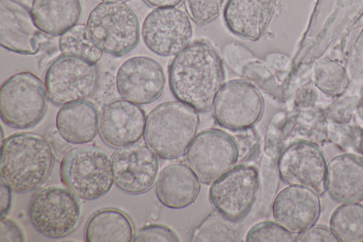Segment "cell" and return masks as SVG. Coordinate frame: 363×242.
<instances>
[{
  "mask_svg": "<svg viewBox=\"0 0 363 242\" xmlns=\"http://www.w3.org/2000/svg\"><path fill=\"white\" fill-rule=\"evenodd\" d=\"M222 62L207 41L198 40L175 55L168 69L169 86L173 96L198 111L212 106L223 85Z\"/></svg>",
  "mask_w": 363,
  "mask_h": 242,
  "instance_id": "1",
  "label": "cell"
},
{
  "mask_svg": "<svg viewBox=\"0 0 363 242\" xmlns=\"http://www.w3.org/2000/svg\"><path fill=\"white\" fill-rule=\"evenodd\" d=\"M52 147L43 136L21 132L6 138L1 147V176L17 193L43 184L52 170Z\"/></svg>",
  "mask_w": 363,
  "mask_h": 242,
  "instance_id": "2",
  "label": "cell"
},
{
  "mask_svg": "<svg viewBox=\"0 0 363 242\" xmlns=\"http://www.w3.org/2000/svg\"><path fill=\"white\" fill-rule=\"evenodd\" d=\"M197 111L178 100L156 106L146 118L143 134L145 143L161 159L181 157L197 133Z\"/></svg>",
  "mask_w": 363,
  "mask_h": 242,
  "instance_id": "3",
  "label": "cell"
},
{
  "mask_svg": "<svg viewBox=\"0 0 363 242\" xmlns=\"http://www.w3.org/2000/svg\"><path fill=\"white\" fill-rule=\"evenodd\" d=\"M362 16L363 0H317L302 41L301 62L321 57Z\"/></svg>",
  "mask_w": 363,
  "mask_h": 242,
  "instance_id": "4",
  "label": "cell"
},
{
  "mask_svg": "<svg viewBox=\"0 0 363 242\" xmlns=\"http://www.w3.org/2000/svg\"><path fill=\"white\" fill-rule=\"evenodd\" d=\"M60 176L66 187L87 201L104 196L114 182L111 158L94 145L70 149L61 161Z\"/></svg>",
  "mask_w": 363,
  "mask_h": 242,
  "instance_id": "5",
  "label": "cell"
},
{
  "mask_svg": "<svg viewBox=\"0 0 363 242\" xmlns=\"http://www.w3.org/2000/svg\"><path fill=\"white\" fill-rule=\"evenodd\" d=\"M79 197L66 186L48 185L38 189L28 204V217L40 234L52 239L73 233L83 217Z\"/></svg>",
  "mask_w": 363,
  "mask_h": 242,
  "instance_id": "6",
  "label": "cell"
},
{
  "mask_svg": "<svg viewBox=\"0 0 363 242\" xmlns=\"http://www.w3.org/2000/svg\"><path fill=\"white\" fill-rule=\"evenodd\" d=\"M86 26L94 43L116 57L129 54L140 41L138 15L123 2L99 4L90 12Z\"/></svg>",
  "mask_w": 363,
  "mask_h": 242,
  "instance_id": "7",
  "label": "cell"
},
{
  "mask_svg": "<svg viewBox=\"0 0 363 242\" xmlns=\"http://www.w3.org/2000/svg\"><path fill=\"white\" fill-rule=\"evenodd\" d=\"M47 107V91L42 80L30 72L16 73L0 89V115L7 126L25 129L35 126Z\"/></svg>",
  "mask_w": 363,
  "mask_h": 242,
  "instance_id": "8",
  "label": "cell"
},
{
  "mask_svg": "<svg viewBox=\"0 0 363 242\" xmlns=\"http://www.w3.org/2000/svg\"><path fill=\"white\" fill-rule=\"evenodd\" d=\"M238 154L236 143L228 134L218 129H207L194 137L185 153V159L199 180L210 184L235 166Z\"/></svg>",
  "mask_w": 363,
  "mask_h": 242,
  "instance_id": "9",
  "label": "cell"
},
{
  "mask_svg": "<svg viewBox=\"0 0 363 242\" xmlns=\"http://www.w3.org/2000/svg\"><path fill=\"white\" fill-rule=\"evenodd\" d=\"M264 111L262 95L250 82L233 79L222 85L212 104L217 123L228 130L244 131L257 123Z\"/></svg>",
  "mask_w": 363,
  "mask_h": 242,
  "instance_id": "10",
  "label": "cell"
},
{
  "mask_svg": "<svg viewBox=\"0 0 363 242\" xmlns=\"http://www.w3.org/2000/svg\"><path fill=\"white\" fill-rule=\"evenodd\" d=\"M259 174L251 165L234 166L216 180L209 189L210 202L230 221L243 219L251 210L259 189Z\"/></svg>",
  "mask_w": 363,
  "mask_h": 242,
  "instance_id": "11",
  "label": "cell"
},
{
  "mask_svg": "<svg viewBox=\"0 0 363 242\" xmlns=\"http://www.w3.org/2000/svg\"><path fill=\"white\" fill-rule=\"evenodd\" d=\"M98 78L95 64L62 54L48 67L45 85L52 101L65 104L90 97L96 88Z\"/></svg>",
  "mask_w": 363,
  "mask_h": 242,
  "instance_id": "12",
  "label": "cell"
},
{
  "mask_svg": "<svg viewBox=\"0 0 363 242\" xmlns=\"http://www.w3.org/2000/svg\"><path fill=\"white\" fill-rule=\"evenodd\" d=\"M116 185L130 194L145 193L156 182L158 156L146 144L135 142L117 148L111 155Z\"/></svg>",
  "mask_w": 363,
  "mask_h": 242,
  "instance_id": "13",
  "label": "cell"
},
{
  "mask_svg": "<svg viewBox=\"0 0 363 242\" xmlns=\"http://www.w3.org/2000/svg\"><path fill=\"white\" fill-rule=\"evenodd\" d=\"M189 16L176 7L156 8L145 17L142 38L147 48L160 56L175 55L190 44Z\"/></svg>",
  "mask_w": 363,
  "mask_h": 242,
  "instance_id": "14",
  "label": "cell"
},
{
  "mask_svg": "<svg viewBox=\"0 0 363 242\" xmlns=\"http://www.w3.org/2000/svg\"><path fill=\"white\" fill-rule=\"evenodd\" d=\"M51 37L35 25L30 10L16 0H0V44L9 51L35 55Z\"/></svg>",
  "mask_w": 363,
  "mask_h": 242,
  "instance_id": "15",
  "label": "cell"
},
{
  "mask_svg": "<svg viewBox=\"0 0 363 242\" xmlns=\"http://www.w3.org/2000/svg\"><path fill=\"white\" fill-rule=\"evenodd\" d=\"M165 83L161 65L145 56L133 57L125 61L119 67L116 79L119 94L138 105L157 101L164 92Z\"/></svg>",
  "mask_w": 363,
  "mask_h": 242,
  "instance_id": "16",
  "label": "cell"
},
{
  "mask_svg": "<svg viewBox=\"0 0 363 242\" xmlns=\"http://www.w3.org/2000/svg\"><path fill=\"white\" fill-rule=\"evenodd\" d=\"M326 167L321 150L308 142L290 145L278 160L279 175L285 183L309 188L318 195L325 192Z\"/></svg>",
  "mask_w": 363,
  "mask_h": 242,
  "instance_id": "17",
  "label": "cell"
},
{
  "mask_svg": "<svg viewBox=\"0 0 363 242\" xmlns=\"http://www.w3.org/2000/svg\"><path fill=\"white\" fill-rule=\"evenodd\" d=\"M319 195L313 190L289 185L277 195L272 214L277 223L292 233H300L313 226L320 213Z\"/></svg>",
  "mask_w": 363,
  "mask_h": 242,
  "instance_id": "18",
  "label": "cell"
},
{
  "mask_svg": "<svg viewBox=\"0 0 363 242\" xmlns=\"http://www.w3.org/2000/svg\"><path fill=\"white\" fill-rule=\"evenodd\" d=\"M145 121V113L138 104L117 99L102 109L99 133L107 144L120 147L138 141L144 134Z\"/></svg>",
  "mask_w": 363,
  "mask_h": 242,
  "instance_id": "19",
  "label": "cell"
},
{
  "mask_svg": "<svg viewBox=\"0 0 363 242\" xmlns=\"http://www.w3.org/2000/svg\"><path fill=\"white\" fill-rule=\"evenodd\" d=\"M325 192L339 204L359 203L363 200V157L344 153L327 164Z\"/></svg>",
  "mask_w": 363,
  "mask_h": 242,
  "instance_id": "20",
  "label": "cell"
},
{
  "mask_svg": "<svg viewBox=\"0 0 363 242\" xmlns=\"http://www.w3.org/2000/svg\"><path fill=\"white\" fill-rule=\"evenodd\" d=\"M277 0H228L223 19L234 35L252 41L266 32L274 13Z\"/></svg>",
  "mask_w": 363,
  "mask_h": 242,
  "instance_id": "21",
  "label": "cell"
},
{
  "mask_svg": "<svg viewBox=\"0 0 363 242\" xmlns=\"http://www.w3.org/2000/svg\"><path fill=\"white\" fill-rule=\"evenodd\" d=\"M201 181L183 163H174L164 167L155 182V194L159 202L173 209L186 208L199 196Z\"/></svg>",
  "mask_w": 363,
  "mask_h": 242,
  "instance_id": "22",
  "label": "cell"
},
{
  "mask_svg": "<svg viewBox=\"0 0 363 242\" xmlns=\"http://www.w3.org/2000/svg\"><path fill=\"white\" fill-rule=\"evenodd\" d=\"M58 133L66 142L85 144L98 133L99 117L96 106L87 99L65 103L56 116Z\"/></svg>",
  "mask_w": 363,
  "mask_h": 242,
  "instance_id": "23",
  "label": "cell"
},
{
  "mask_svg": "<svg viewBox=\"0 0 363 242\" xmlns=\"http://www.w3.org/2000/svg\"><path fill=\"white\" fill-rule=\"evenodd\" d=\"M30 13L40 31L57 36L77 25L82 6L80 0H33Z\"/></svg>",
  "mask_w": 363,
  "mask_h": 242,
  "instance_id": "24",
  "label": "cell"
},
{
  "mask_svg": "<svg viewBox=\"0 0 363 242\" xmlns=\"http://www.w3.org/2000/svg\"><path fill=\"white\" fill-rule=\"evenodd\" d=\"M129 217L116 209H104L94 213L85 228L87 242H129L133 236Z\"/></svg>",
  "mask_w": 363,
  "mask_h": 242,
  "instance_id": "25",
  "label": "cell"
},
{
  "mask_svg": "<svg viewBox=\"0 0 363 242\" xmlns=\"http://www.w3.org/2000/svg\"><path fill=\"white\" fill-rule=\"evenodd\" d=\"M224 60L233 71L265 88L274 87L269 66L257 57L244 45L231 42L223 50Z\"/></svg>",
  "mask_w": 363,
  "mask_h": 242,
  "instance_id": "26",
  "label": "cell"
},
{
  "mask_svg": "<svg viewBox=\"0 0 363 242\" xmlns=\"http://www.w3.org/2000/svg\"><path fill=\"white\" fill-rule=\"evenodd\" d=\"M330 229L339 242H363V205L339 206L331 215Z\"/></svg>",
  "mask_w": 363,
  "mask_h": 242,
  "instance_id": "27",
  "label": "cell"
},
{
  "mask_svg": "<svg viewBox=\"0 0 363 242\" xmlns=\"http://www.w3.org/2000/svg\"><path fill=\"white\" fill-rule=\"evenodd\" d=\"M315 86L331 97H340L346 91L350 76L347 70L339 62L328 57H320L313 67Z\"/></svg>",
  "mask_w": 363,
  "mask_h": 242,
  "instance_id": "28",
  "label": "cell"
},
{
  "mask_svg": "<svg viewBox=\"0 0 363 242\" xmlns=\"http://www.w3.org/2000/svg\"><path fill=\"white\" fill-rule=\"evenodd\" d=\"M59 48L62 54L78 57L92 64L101 57L103 52L94 43L86 25L77 24L60 35Z\"/></svg>",
  "mask_w": 363,
  "mask_h": 242,
  "instance_id": "29",
  "label": "cell"
},
{
  "mask_svg": "<svg viewBox=\"0 0 363 242\" xmlns=\"http://www.w3.org/2000/svg\"><path fill=\"white\" fill-rule=\"evenodd\" d=\"M233 221L215 210L211 213L192 233L191 241H240V233L232 225Z\"/></svg>",
  "mask_w": 363,
  "mask_h": 242,
  "instance_id": "30",
  "label": "cell"
},
{
  "mask_svg": "<svg viewBox=\"0 0 363 242\" xmlns=\"http://www.w3.org/2000/svg\"><path fill=\"white\" fill-rule=\"evenodd\" d=\"M247 242H292L295 241L293 233L277 222L262 221L255 224L248 231Z\"/></svg>",
  "mask_w": 363,
  "mask_h": 242,
  "instance_id": "31",
  "label": "cell"
},
{
  "mask_svg": "<svg viewBox=\"0 0 363 242\" xmlns=\"http://www.w3.org/2000/svg\"><path fill=\"white\" fill-rule=\"evenodd\" d=\"M228 0H186V9L197 25H206L216 20L224 10Z\"/></svg>",
  "mask_w": 363,
  "mask_h": 242,
  "instance_id": "32",
  "label": "cell"
},
{
  "mask_svg": "<svg viewBox=\"0 0 363 242\" xmlns=\"http://www.w3.org/2000/svg\"><path fill=\"white\" fill-rule=\"evenodd\" d=\"M133 242H178V236L169 227L152 224L144 226L138 229L132 237Z\"/></svg>",
  "mask_w": 363,
  "mask_h": 242,
  "instance_id": "33",
  "label": "cell"
},
{
  "mask_svg": "<svg viewBox=\"0 0 363 242\" xmlns=\"http://www.w3.org/2000/svg\"><path fill=\"white\" fill-rule=\"evenodd\" d=\"M357 104L355 97L337 99L328 106L327 118L333 123H347L352 118Z\"/></svg>",
  "mask_w": 363,
  "mask_h": 242,
  "instance_id": "34",
  "label": "cell"
},
{
  "mask_svg": "<svg viewBox=\"0 0 363 242\" xmlns=\"http://www.w3.org/2000/svg\"><path fill=\"white\" fill-rule=\"evenodd\" d=\"M347 71L354 82L363 83V28L351 48Z\"/></svg>",
  "mask_w": 363,
  "mask_h": 242,
  "instance_id": "35",
  "label": "cell"
},
{
  "mask_svg": "<svg viewBox=\"0 0 363 242\" xmlns=\"http://www.w3.org/2000/svg\"><path fill=\"white\" fill-rule=\"evenodd\" d=\"M298 242H337L338 241L330 229L323 226H312L298 233L295 237Z\"/></svg>",
  "mask_w": 363,
  "mask_h": 242,
  "instance_id": "36",
  "label": "cell"
},
{
  "mask_svg": "<svg viewBox=\"0 0 363 242\" xmlns=\"http://www.w3.org/2000/svg\"><path fill=\"white\" fill-rule=\"evenodd\" d=\"M24 233L21 226L13 220L4 217L0 219L1 242H23Z\"/></svg>",
  "mask_w": 363,
  "mask_h": 242,
  "instance_id": "37",
  "label": "cell"
},
{
  "mask_svg": "<svg viewBox=\"0 0 363 242\" xmlns=\"http://www.w3.org/2000/svg\"><path fill=\"white\" fill-rule=\"evenodd\" d=\"M12 188L4 177L1 176L0 191V218L9 213L12 202Z\"/></svg>",
  "mask_w": 363,
  "mask_h": 242,
  "instance_id": "38",
  "label": "cell"
},
{
  "mask_svg": "<svg viewBox=\"0 0 363 242\" xmlns=\"http://www.w3.org/2000/svg\"><path fill=\"white\" fill-rule=\"evenodd\" d=\"M265 60L269 67L277 71H286L291 65L290 59L286 55L280 53H269Z\"/></svg>",
  "mask_w": 363,
  "mask_h": 242,
  "instance_id": "39",
  "label": "cell"
},
{
  "mask_svg": "<svg viewBox=\"0 0 363 242\" xmlns=\"http://www.w3.org/2000/svg\"><path fill=\"white\" fill-rule=\"evenodd\" d=\"M147 4L152 7L164 8L175 7L181 4L183 0H143Z\"/></svg>",
  "mask_w": 363,
  "mask_h": 242,
  "instance_id": "40",
  "label": "cell"
},
{
  "mask_svg": "<svg viewBox=\"0 0 363 242\" xmlns=\"http://www.w3.org/2000/svg\"><path fill=\"white\" fill-rule=\"evenodd\" d=\"M104 2H123L126 1L128 0H101Z\"/></svg>",
  "mask_w": 363,
  "mask_h": 242,
  "instance_id": "41",
  "label": "cell"
}]
</instances>
